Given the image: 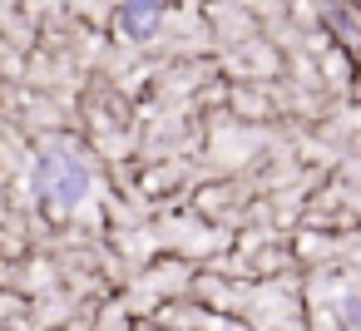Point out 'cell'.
<instances>
[{
  "mask_svg": "<svg viewBox=\"0 0 361 331\" xmlns=\"http://www.w3.org/2000/svg\"><path fill=\"white\" fill-rule=\"evenodd\" d=\"M90 183H94L90 163H85L80 154H70V149L45 154L40 168H35V193H40V203H50V208H60V213L80 208V203L90 198Z\"/></svg>",
  "mask_w": 361,
  "mask_h": 331,
  "instance_id": "1",
  "label": "cell"
},
{
  "mask_svg": "<svg viewBox=\"0 0 361 331\" xmlns=\"http://www.w3.org/2000/svg\"><path fill=\"white\" fill-rule=\"evenodd\" d=\"M159 15H164V0H124L119 25H124V35L144 40V35L154 30V20H159Z\"/></svg>",
  "mask_w": 361,
  "mask_h": 331,
  "instance_id": "2",
  "label": "cell"
}]
</instances>
